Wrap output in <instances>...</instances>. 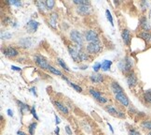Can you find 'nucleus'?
Segmentation results:
<instances>
[{"label":"nucleus","mask_w":151,"mask_h":135,"mask_svg":"<svg viewBox=\"0 0 151 135\" xmlns=\"http://www.w3.org/2000/svg\"><path fill=\"white\" fill-rule=\"evenodd\" d=\"M77 10H78V12L81 15H88L91 13V8L90 5H81V6H78Z\"/></svg>","instance_id":"12"},{"label":"nucleus","mask_w":151,"mask_h":135,"mask_svg":"<svg viewBox=\"0 0 151 135\" xmlns=\"http://www.w3.org/2000/svg\"><path fill=\"white\" fill-rule=\"evenodd\" d=\"M17 134H18V135H27L26 133H24V131H17Z\"/></svg>","instance_id":"46"},{"label":"nucleus","mask_w":151,"mask_h":135,"mask_svg":"<svg viewBox=\"0 0 151 135\" xmlns=\"http://www.w3.org/2000/svg\"><path fill=\"white\" fill-rule=\"evenodd\" d=\"M8 3L9 5L16 6V7H21V6H22V2L21 1H18V0H9Z\"/></svg>","instance_id":"36"},{"label":"nucleus","mask_w":151,"mask_h":135,"mask_svg":"<svg viewBox=\"0 0 151 135\" xmlns=\"http://www.w3.org/2000/svg\"><path fill=\"white\" fill-rule=\"evenodd\" d=\"M11 69L13 70H16V72H21L22 69L21 68H18V67H15V66H11Z\"/></svg>","instance_id":"41"},{"label":"nucleus","mask_w":151,"mask_h":135,"mask_svg":"<svg viewBox=\"0 0 151 135\" xmlns=\"http://www.w3.org/2000/svg\"><path fill=\"white\" fill-rule=\"evenodd\" d=\"M11 37H12V34H11V33H9L7 31L1 32V39H9Z\"/></svg>","instance_id":"33"},{"label":"nucleus","mask_w":151,"mask_h":135,"mask_svg":"<svg viewBox=\"0 0 151 135\" xmlns=\"http://www.w3.org/2000/svg\"><path fill=\"white\" fill-rule=\"evenodd\" d=\"M106 18H107V20L110 22V23H111V26H114L113 18H112L111 12H110V11H109V9H106Z\"/></svg>","instance_id":"34"},{"label":"nucleus","mask_w":151,"mask_h":135,"mask_svg":"<svg viewBox=\"0 0 151 135\" xmlns=\"http://www.w3.org/2000/svg\"><path fill=\"white\" fill-rule=\"evenodd\" d=\"M46 5H47V8L49 10L52 9L54 8V6H55V1H53V0H47L46 1Z\"/></svg>","instance_id":"32"},{"label":"nucleus","mask_w":151,"mask_h":135,"mask_svg":"<svg viewBox=\"0 0 151 135\" xmlns=\"http://www.w3.org/2000/svg\"><path fill=\"white\" fill-rule=\"evenodd\" d=\"M111 65H112V61H110V60H104L102 63L101 69L104 70V72H107V70H109L110 68H111Z\"/></svg>","instance_id":"26"},{"label":"nucleus","mask_w":151,"mask_h":135,"mask_svg":"<svg viewBox=\"0 0 151 135\" xmlns=\"http://www.w3.org/2000/svg\"><path fill=\"white\" fill-rule=\"evenodd\" d=\"M87 51H88L89 54L91 55H95L97 53H99L101 50V44L99 42H90L86 47Z\"/></svg>","instance_id":"4"},{"label":"nucleus","mask_w":151,"mask_h":135,"mask_svg":"<svg viewBox=\"0 0 151 135\" xmlns=\"http://www.w3.org/2000/svg\"><path fill=\"white\" fill-rule=\"evenodd\" d=\"M30 92L33 94V95L37 96V92H36V88H35V87H32V88L30 89Z\"/></svg>","instance_id":"42"},{"label":"nucleus","mask_w":151,"mask_h":135,"mask_svg":"<svg viewBox=\"0 0 151 135\" xmlns=\"http://www.w3.org/2000/svg\"><path fill=\"white\" fill-rule=\"evenodd\" d=\"M49 70L51 72V73H53V74H55V75H59V76H63V74H62V72H60L59 69H55V68H53L52 66H50V68H49Z\"/></svg>","instance_id":"31"},{"label":"nucleus","mask_w":151,"mask_h":135,"mask_svg":"<svg viewBox=\"0 0 151 135\" xmlns=\"http://www.w3.org/2000/svg\"><path fill=\"white\" fill-rule=\"evenodd\" d=\"M138 37L146 40L147 43H151V33L147 31H143L138 34Z\"/></svg>","instance_id":"20"},{"label":"nucleus","mask_w":151,"mask_h":135,"mask_svg":"<svg viewBox=\"0 0 151 135\" xmlns=\"http://www.w3.org/2000/svg\"><path fill=\"white\" fill-rule=\"evenodd\" d=\"M36 128H37V123L36 122L31 123V124L28 126L29 134H30V135H34L35 134V131H36Z\"/></svg>","instance_id":"28"},{"label":"nucleus","mask_w":151,"mask_h":135,"mask_svg":"<svg viewBox=\"0 0 151 135\" xmlns=\"http://www.w3.org/2000/svg\"><path fill=\"white\" fill-rule=\"evenodd\" d=\"M31 114H32V115L35 117V119H36V120H39V117L37 116V111H36V106H35V105H34V106L31 108V112H30Z\"/></svg>","instance_id":"37"},{"label":"nucleus","mask_w":151,"mask_h":135,"mask_svg":"<svg viewBox=\"0 0 151 135\" xmlns=\"http://www.w3.org/2000/svg\"><path fill=\"white\" fill-rule=\"evenodd\" d=\"M19 107H20V111L22 115H25L27 112H31V108L28 106V104H25L22 101H18Z\"/></svg>","instance_id":"22"},{"label":"nucleus","mask_w":151,"mask_h":135,"mask_svg":"<svg viewBox=\"0 0 151 135\" xmlns=\"http://www.w3.org/2000/svg\"><path fill=\"white\" fill-rule=\"evenodd\" d=\"M129 135H142L141 132L135 130V128H132V130L129 131Z\"/></svg>","instance_id":"38"},{"label":"nucleus","mask_w":151,"mask_h":135,"mask_svg":"<svg viewBox=\"0 0 151 135\" xmlns=\"http://www.w3.org/2000/svg\"><path fill=\"white\" fill-rule=\"evenodd\" d=\"M54 105H55L56 108H57L58 110H59L61 113H63V115H68V113H69L68 108H67L63 103H62L61 101H54Z\"/></svg>","instance_id":"15"},{"label":"nucleus","mask_w":151,"mask_h":135,"mask_svg":"<svg viewBox=\"0 0 151 135\" xmlns=\"http://www.w3.org/2000/svg\"><path fill=\"white\" fill-rule=\"evenodd\" d=\"M84 38L87 42H99V39H98V34L95 30H87L84 34Z\"/></svg>","instance_id":"3"},{"label":"nucleus","mask_w":151,"mask_h":135,"mask_svg":"<svg viewBox=\"0 0 151 135\" xmlns=\"http://www.w3.org/2000/svg\"><path fill=\"white\" fill-rule=\"evenodd\" d=\"M36 5H37V7L38 8V9L40 11H42V12H45V11L48 9L47 5H46V2H43V1H40V0H38V1L36 2Z\"/></svg>","instance_id":"24"},{"label":"nucleus","mask_w":151,"mask_h":135,"mask_svg":"<svg viewBox=\"0 0 151 135\" xmlns=\"http://www.w3.org/2000/svg\"><path fill=\"white\" fill-rule=\"evenodd\" d=\"M115 99H116V101H118L124 107H128L130 105L129 99H128V97L124 94V92L123 93H119V94H116Z\"/></svg>","instance_id":"6"},{"label":"nucleus","mask_w":151,"mask_h":135,"mask_svg":"<svg viewBox=\"0 0 151 135\" xmlns=\"http://www.w3.org/2000/svg\"><path fill=\"white\" fill-rule=\"evenodd\" d=\"M90 94L93 97L96 101H98L99 102H101V103H104V102H106L107 101V99H106V98H104V97H102V95H101V93L100 92H98L97 90H95V89H93V88H90Z\"/></svg>","instance_id":"8"},{"label":"nucleus","mask_w":151,"mask_h":135,"mask_svg":"<svg viewBox=\"0 0 151 135\" xmlns=\"http://www.w3.org/2000/svg\"><path fill=\"white\" fill-rule=\"evenodd\" d=\"M55 120H56V121H55V123H56V125H58V124H60V122H61V121H60V118H59V117H58V116H57L56 115H55Z\"/></svg>","instance_id":"44"},{"label":"nucleus","mask_w":151,"mask_h":135,"mask_svg":"<svg viewBox=\"0 0 151 135\" xmlns=\"http://www.w3.org/2000/svg\"><path fill=\"white\" fill-rule=\"evenodd\" d=\"M132 67H133V61L129 56H126L123 60H120L119 62V68L120 69L121 72H123L125 73L132 72Z\"/></svg>","instance_id":"1"},{"label":"nucleus","mask_w":151,"mask_h":135,"mask_svg":"<svg viewBox=\"0 0 151 135\" xmlns=\"http://www.w3.org/2000/svg\"><path fill=\"white\" fill-rule=\"evenodd\" d=\"M62 78H63V80H65V81H66L67 83L69 84V85L72 86V87H73V88H74L76 91H78V92H82V88H81V87H80L79 85H75L74 83H72V82L69 81V80H68L66 77H65V76H62Z\"/></svg>","instance_id":"23"},{"label":"nucleus","mask_w":151,"mask_h":135,"mask_svg":"<svg viewBox=\"0 0 151 135\" xmlns=\"http://www.w3.org/2000/svg\"><path fill=\"white\" fill-rule=\"evenodd\" d=\"M57 61H58V63L60 64L61 65V67L63 68V69H65L66 72H70V69H69V68H68V66L66 65V64L63 62V59H61V58H57Z\"/></svg>","instance_id":"30"},{"label":"nucleus","mask_w":151,"mask_h":135,"mask_svg":"<svg viewBox=\"0 0 151 135\" xmlns=\"http://www.w3.org/2000/svg\"><path fill=\"white\" fill-rule=\"evenodd\" d=\"M57 20H58V14L56 12H52L50 15V20H49V23L52 28L57 27Z\"/></svg>","instance_id":"17"},{"label":"nucleus","mask_w":151,"mask_h":135,"mask_svg":"<svg viewBox=\"0 0 151 135\" xmlns=\"http://www.w3.org/2000/svg\"><path fill=\"white\" fill-rule=\"evenodd\" d=\"M101 67H102L101 63H95L93 65V67H92V69H93V70L95 72H99V69H101Z\"/></svg>","instance_id":"39"},{"label":"nucleus","mask_w":151,"mask_h":135,"mask_svg":"<svg viewBox=\"0 0 151 135\" xmlns=\"http://www.w3.org/2000/svg\"><path fill=\"white\" fill-rule=\"evenodd\" d=\"M3 53H4V55L8 57H15L19 55L18 51L15 48H13V47H7L6 49H4Z\"/></svg>","instance_id":"13"},{"label":"nucleus","mask_w":151,"mask_h":135,"mask_svg":"<svg viewBox=\"0 0 151 135\" xmlns=\"http://www.w3.org/2000/svg\"><path fill=\"white\" fill-rule=\"evenodd\" d=\"M38 26H39V23L35 20H30L26 23V29H27V31L30 33L36 32L37 30Z\"/></svg>","instance_id":"10"},{"label":"nucleus","mask_w":151,"mask_h":135,"mask_svg":"<svg viewBox=\"0 0 151 135\" xmlns=\"http://www.w3.org/2000/svg\"><path fill=\"white\" fill-rule=\"evenodd\" d=\"M90 78H91V81L92 82V83L99 84L104 81V75H102L100 73H94V74H91L90 76Z\"/></svg>","instance_id":"16"},{"label":"nucleus","mask_w":151,"mask_h":135,"mask_svg":"<svg viewBox=\"0 0 151 135\" xmlns=\"http://www.w3.org/2000/svg\"><path fill=\"white\" fill-rule=\"evenodd\" d=\"M20 44L22 47H25V48H27V47H30L32 45V42H31L30 38H24V39H21Z\"/></svg>","instance_id":"25"},{"label":"nucleus","mask_w":151,"mask_h":135,"mask_svg":"<svg viewBox=\"0 0 151 135\" xmlns=\"http://www.w3.org/2000/svg\"><path fill=\"white\" fill-rule=\"evenodd\" d=\"M70 38L73 42L77 44L78 47H81L83 45V38L81 36V34L77 30H72L70 32Z\"/></svg>","instance_id":"2"},{"label":"nucleus","mask_w":151,"mask_h":135,"mask_svg":"<svg viewBox=\"0 0 151 135\" xmlns=\"http://www.w3.org/2000/svg\"><path fill=\"white\" fill-rule=\"evenodd\" d=\"M140 26L145 31H147V32L150 31L151 27H150V25H149V23L147 19V17H145V16L142 17L141 20H140Z\"/></svg>","instance_id":"18"},{"label":"nucleus","mask_w":151,"mask_h":135,"mask_svg":"<svg viewBox=\"0 0 151 135\" xmlns=\"http://www.w3.org/2000/svg\"><path fill=\"white\" fill-rule=\"evenodd\" d=\"M146 135H151V131H147V133Z\"/></svg>","instance_id":"48"},{"label":"nucleus","mask_w":151,"mask_h":135,"mask_svg":"<svg viewBox=\"0 0 151 135\" xmlns=\"http://www.w3.org/2000/svg\"><path fill=\"white\" fill-rule=\"evenodd\" d=\"M106 110L107 111V112L112 115H116V116H119V117H121V118H123V117L125 116L123 113L121 112H119V111L116 109L114 106H112V105H107V106H106Z\"/></svg>","instance_id":"11"},{"label":"nucleus","mask_w":151,"mask_h":135,"mask_svg":"<svg viewBox=\"0 0 151 135\" xmlns=\"http://www.w3.org/2000/svg\"><path fill=\"white\" fill-rule=\"evenodd\" d=\"M35 59V62L37 63V65L39 66L41 69H48L49 70V68H50V64L48 63V61L45 59V58H43L41 55H36L34 57Z\"/></svg>","instance_id":"5"},{"label":"nucleus","mask_w":151,"mask_h":135,"mask_svg":"<svg viewBox=\"0 0 151 135\" xmlns=\"http://www.w3.org/2000/svg\"><path fill=\"white\" fill-rule=\"evenodd\" d=\"M144 99L147 103H151V89L145 91L144 93Z\"/></svg>","instance_id":"27"},{"label":"nucleus","mask_w":151,"mask_h":135,"mask_svg":"<svg viewBox=\"0 0 151 135\" xmlns=\"http://www.w3.org/2000/svg\"><path fill=\"white\" fill-rule=\"evenodd\" d=\"M54 132H55V134H57V135H60V128H59V127H56Z\"/></svg>","instance_id":"43"},{"label":"nucleus","mask_w":151,"mask_h":135,"mask_svg":"<svg viewBox=\"0 0 151 135\" xmlns=\"http://www.w3.org/2000/svg\"><path fill=\"white\" fill-rule=\"evenodd\" d=\"M65 131H66V133H67L68 135H72V133H73L72 130H71L70 127H69V126H66V127H65Z\"/></svg>","instance_id":"40"},{"label":"nucleus","mask_w":151,"mask_h":135,"mask_svg":"<svg viewBox=\"0 0 151 135\" xmlns=\"http://www.w3.org/2000/svg\"><path fill=\"white\" fill-rule=\"evenodd\" d=\"M7 113H8V115H9V116H13V112L11 111L10 109H8L7 110Z\"/></svg>","instance_id":"45"},{"label":"nucleus","mask_w":151,"mask_h":135,"mask_svg":"<svg viewBox=\"0 0 151 135\" xmlns=\"http://www.w3.org/2000/svg\"><path fill=\"white\" fill-rule=\"evenodd\" d=\"M121 36H122V39H123L124 43L127 46H129L130 43H131V40H132V35H131L130 31L128 30V29H123Z\"/></svg>","instance_id":"14"},{"label":"nucleus","mask_w":151,"mask_h":135,"mask_svg":"<svg viewBox=\"0 0 151 135\" xmlns=\"http://www.w3.org/2000/svg\"><path fill=\"white\" fill-rule=\"evenodd\" d=\"M73 2L75 4L78 5V6H81V5H90V2L86 1V0H73Z\"/></svg>","instance_id":"35"},{"label":"nucleus","mask_w":151,"mask_h":135,"mask_svg":"<svg viewBox=\"0 0 151 135\" xmlns=\"http://www.w3.org/2000/svg\"><path fill=\"white\" fill-rule=\"evenodd\" d=\"M79 56H80V59L81 61H85V60H88L89 59V55L87 54L86 52H84L83 50H79Z\"/></svg>","instance_id":"29"},{"label":"nucleus","mask_w":151,"mask_h":135,"mask_svg":"<svg viewBox=\"0 0 151 135\" xmlns=\"http://www.w3.org/2000/svg\"><path fill=\"white\" fill-rule=\"evenodd\" d=\"M137 82H138V79H137V76L135 75L134 72H130L127 76V84L129 85V87H133L137 85Z\"/></svg>","instance_id":"7"},{"label":"nucleus","mask_w":151,"mask_h":135,"mask_svg":"<svg viewBox=\"0 0 151 135\" xmlns=\"http://www.w3.org/2000/svg\"><path fill=\"white\" fill-rule=\"evenodd\" d=\"M111 90L115 94H119V93H123V88L121 87L117 82H112L111 83Z\"/></svg>","instance_id":"19"},{"label":"nucleus","mask_w":151,"mask_h":135,"mask_svg":"<svg viewBox=\"0 0 151 135\" xmlns=\"http://www.w3.org/2000/svg\"><path fill=\"white\" fill-rule=\"evenodd\" d=\"M140 127H141L142 130H144V131H151V118L142 121L141 124H140Z\"/></svg>","instance_id":"21"},{"label":"nucleus","mask_w":151,"mask_h":135,"mask_svg":"<svg viewBox=\"0 0 151 135\" xmlns=\"http://www.w3.org/2000/svg\"><path fill=\"white\" fill-rule=\"evenodd\" d=\"M68 51H69V53H70V55L72 56L74 61H76V62L81 61L80 56H79V50L78 48H76V47H73V46L72 47L69 46L68 47Z\"/></svg>","instance_id":"9"},{"label":"nucleus","mask_w":151,"mask_h":135,"mask_svg":"<svg viewBox=\"0 0 151 135\" xmlns=\"http://www.w3.org/2000/svg\"><path fill=\"white\" fill-rule=\"evenodd\" d=\"M107 125H108V127H109V128H110V131H111V132L112 133H114V130H113V128H112V126L109 124V123H107Z\"/></svg>","instance_id":"47"}]
</instances>
